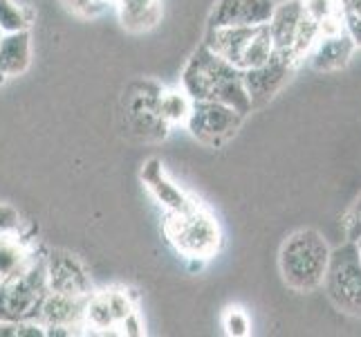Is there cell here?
I'll return each instance as SVG.
<instances>
[{
    "instance_id": "obj_1",
    "label": "cell",
    "mask_w": 361,
    "mask_h": 337,
    "mask_svg": "<svg viewBox=\"0 0 361 337\" xmlns=\"http://www.w3.org/2000/svg\"><path fill=\"white\" fill-rule=\"evenodd\" d=\"M180 83L193 102H220L235 108L240 115H249L254 110L245 88L243 70L211 52L204 43L186 61Z\"/></svg>"
},
{
    "instance_id": "obj_2",
    "label": "cell",
    "mask_w": 361,
    "mask_h": 337,
    "mask_svg": "<svg viewBox=\"0 0 361 337\" xmlns=\"http://www.w3.org/2000/svg\"><path fill=\"white\" fill-rule=\"evenodd\" d=\"M330 252L326 239L317 230H298L285 239L279 266L285 283L296 292H312L323 285Z\"/></svg>"
},
{
    "instance_id": "obj_3",
    "label": "cell",
    "mask_w": 361,
    "mask_h": 337,
    "mask_svg": "<svg viewBox=\"0 0 361 337\" xmlns=\"http://www.w3.org/2000/svg\"><path fill=\"white\" fill-rule=\"evenodd\" d=\"M164 234L178 252L189 261H209L220 247V227L216 218L197 203L186 211L166 214Z\"/></svg>"
},
{
    "instance_id": "obj_4",
    "label": "cell",
    "mask_w": 361,
    "mask_h": 337,
    "mask_svg": "<svg viewBox=\"0 0 361 337\" xmlns=\"http://www.w3.org/2000/svg\"><path fill=\"white\" fill-rule=\"evenodd\" d=\"M323 285L341 313L361 317V256L355 241L332 249Z\"/></svg>"
},
{
    "instance_id": "obj_5",
    "label": "cell",
    "mask_w": 361,
    "mask_h": 337,
    "mask_svg": "<svg viewBox=\"0 0 361 337\" xmlns=\"http://www.w3.org/2000/svg\"><path fill=\"white\" fill-rule=\"evenodd\" d=\"M245 115L238 110L220 104V102H193L189 119H186V131H189L197 142L220 148L227 144L235 131L240 129Z\"/></svg>"
},
{
    "instance_id": "obj_6",
    "label": "cell",
    "mask_w": 361,
    "mask_h": 337,
    "mask_svg": "<svg viewBox=\"0 0 361 337\" xmlns=\"http://www.w3.org/2000/svg\"><path fill=\"white\" fill-rule=\"evenodd\" d=\"M161 85L153 79H142L130 83L126 95V115L133 131L144 140H164L169 135V124L159 117V95Z\"/></svg>"
},
{
    "instance_id": "obj_7",
    "label": "cell",
    "mask_w": 361,
    "mask_h": 337,
    "mask_svg": "<svg viewBox=\"0 0 361 337\" xmlns=\"http://www.w3.org/2000/svg\"><path fill=\"white\" fill-rule=\"evenodd\" d=\"M298 64H301V61H298L292 52L274 49L271 57L263 66L245 70L243 72L245 88L249 93V99H252V106L254 108L265 106L274 95L283 90V85L294 77Z\"/></svg>"
},
{
    "instance_id": "obj_8",
    "label": "cell",
    "mask_w": 361,
    "mask_h": 337,
    "mask_svg": "<svg viewBox=\"0 0 361 337\" xmlns=\"http://www.w3.org/2000/svg\"><path fill=\"white\" fill-rule=\"evenodd\" d=\"M45 272L47 290L70 297H88L92 292L90 274L85 272L83 264L63 249H54L45 256Z\"/></svg>"
},
{
    "instance_id": "obj_9",
    "label": "cell",
    "mask_w": 361,
    "mask_h": 337,
    "mask_svg": "<svg viewBox=\"0 0 361 337\" xmlns=\"http://www.w3.org/2000/svg\"><path fill=\"white\" fill-rule=\"evenodd\" d=\"M274 0H218L209 16V28H252L265 25L274 11Z\"/></svg>"
},
{
    "instance_id": "obj_10",
    "label": "cell",
    "mask_w": 361,
    "mask_h": 337,
    "mask_svg": "<svg viewBox=\"0 0 361 337\" xmlns=\"http://www.w3.org/2000/svg\"><path fill=\"white\" fill-rule=\"evenodd\" d=\"M142 182L148 189V194L155 198V203L166 209V214L186 211L200 203V201H195V198H191L186 191H182L180 187L166 176L164 165H161V160H157V158H151L144 165Z\"/></svg>"
},
{
    "instance_id": "obj_11",
    "label": "cell",
    "mask_w": 361,
    "mask_h": 337,
    "mask_svg": "<svg viewBox=\"0 0 361 337\" xmlns=\"http://www.w3.org/2000/svg\"><path fill=\"white\" fill-rule=\"evenodd\" d=\"M303 14H305L303 0H285V3L274 5V11L267 20V30L271 36L274 49L292 52V45H294L298 28H301Z\"/></svg>"
},
{
    "instance_id": "obj_12",
    "label": "cell",
    "mask_w": 361,
    "mask_h": 337,
    "mask_svg": "<svg viewBox=\"0 0 361 337\" xmlns=\"http://www.w3.org/2000/svg\"><path fill=\"white\" fill-rule=\"evenodd\" d=\"M357 45L348 36V32L332 34V36H321L317 45L310 49V64L319 72H334L341 70L350 64Z\"/></svg>"
},
{
    "instance_id": "obj_13",
    "label": "cell",
    "mask_w": 361,
    "mask_h": 337,
    "mask_svg": "<svg viewBox=\"0 0 361 337\" xmlns=\"http://www.w3.org/2000/svg\"><path fill=\"white\" fill-rule=\"evenodd\" d=\"M32 66V34L30 30L9 32L0 43V74L5 79L20 77Z\"/></svg>"
},
{
    "instance_id": "obj_14",
    "label": "cell",
    "mask_w": 361,
    "mask_h": 337,
    "mask_svg": "<svg viewBox=\"0 0 361 337\" xmlns=\"http://www.w3.org/2000/svg\"><path fill=\"white\" fill-rule=\"evenodd\" d=\"M34 252L27 245V239L23 236V232L0 236V277H3V281L23 272L30 266Z\"/></svg>"
},
{
    "instance_id": "obj_15",
    "label": "cell",
    "mask_w": 361,
    "mask_h": 337,
    "mask_svg": "<svg viewBox=\"0 0 361 337\" xmlns=\"http://www.w3.org/2000/svg\"><path fill=\"white\" fill-rule=\"evenodd\" d=\"M121 25L130 32H146L161 16V0H117Z\"/></svg>"
},
{
    "instance_id": "obj_16",
    "label": "cell",
    "mask_w": 361,
    "mask_h": 337,
    "mask_svg": "<svg viewBox=\"0 0 361 337\" xmlns=\"http://www.w3.org/2000/svg\"><path fill=\"white\" fill-rule=\"evenodd\" d=\"M303 7L319 23L321 36L345 32V5L343 0H303Z\"/></svg>"
},
{
    "instance_id": "obj_17",
    "label": "cell",
    "mask_w": 361,
    "mask_h": 337,
    "mask_svg": "<svg viewBox=\"0 0 361 337\" xmlns=\"http://www.w3.org/2000/svg\"><path fill=\"white\" fill-rule=\"evenodd\" d=\"M193 106V99L186 95L182 88L161 90L159 95V117L164 119L169 126H184L189 119V112Z\"/></svg>"
},
{
    "instance_id": "obj_18",
    "label": "cell",
    "mask_w": 361,
    "mask_h": 337,
    "mask_svg": "<svg viewBox=\"0 0 361 337\" xmlns=\"http://www.w3.org/2000/svg\"><path fill=\"white\" fill-rule=\"evenodd\" d=\"M32 20L34 11L27 5L18 3V0H0V28L5 34L30 30Z\"/></svg>"
},
{
    "instance_id": "obj_19",
    "label": "cell",
    "mask_w": 361,
    "mask_h": 337,
    "mask_svg": "<svg viewBox=\"0 0 361 337\" xmlns=\"http://www.w3.org/2000/svg\"><path fill=\"white\" fill-rule=\"evenodd\" d=\"M222 326H225V333L231 337H245V335L252 333V321H249V315L238 306H231L225 310V315H222Z\"/></svg>"
},
{
    "instance_id": "obj_20",
    "label": "cell",
    "mask_w": 361,
    "mask_h": 337,
    "mask_svg": "<svg viewBox=\"0 0 361 337\" xmlns=\"http://www.w3.org/2000/svg\"><path fill=\"white\" fill-rule=\"evenodd\" d=\"M16 232H23V218L18 214V209L0 203V236H9Z\"/></svg>"
},
{
    "instance_id": "obj_21",
    "label": "cell",
    "mask_w": 361,
    "mask_h": 337,
    "mask_svg": "<svg viewBox=\"0 0 361 337\" xmlns=\"http://www.w3.org/2000/svg\"><path fill=\"white\" fill-rule=\"evenodd\" d=\"M343 227H345L348 241H357L359 236H361V196L353 203V207L345 211V216H343Z\"/></svg>"
},
{
    "instance_id": "obj_22",
    "label": "cell",
    "mask_w": 361,
    "mask_h": 337,
    "mask_svg": "<svg viewBox=\"0 0 361 337\" xmlns=\"http://www.w3.org/2000/svg\"><path fill=\"white\" fill-rule=\"evenodd\" d=\"M63 3L68 9H72L79 16H97L106 7L104 0H63Z\"/></svg>"
},
{
    "instance_id": "obj_23",
    "label": "cell",
    "mask_w": 361,
    "mask_h": 337,
    "mask_svg": "<svg viewBox=\"0 0 361 337\" xmlns=\"http://www.w3.org/2000/svg\"><path fill=\"white\" fill-rule=\"evenodd\" d=\"M119 329H121V331H119L121 335H133V337L146 333V331H144V324H142V319H140V313H137V310H133V313L119 324Z\"/></svg>"
},
{
    "instance_id": "obj_24",
    "label": "cell",
    "mask_w": 361,
    "mask_h": 337,
    "mask_svg": "<svg viewBox=\"0 0 361 337\" xmlns=\"http://www.w3.org/2000/svg\"><path fill=\"white\" fill-rule=\"evenodd\" d=\"M345 32L357 47H361V16L345 9Z\"/></svg>"
},
{
    "instance_id": "obj_25",
    "label": "cell",
    "mask_w": 361,
    "mask_h": 337,
    "mask_svg": "<svg viewBox=\"0 0 361 337\" xmlns=\"http://www.w3.org/2000/svg\"><path fill=\"white\" fill-rule=\"evenodd\" d=\"M355 243H357V249H359V256H361V236H359V239H357Z\"/></svg>"
},
{
    "instance_id": "obj_26",
    "label": "cell",
    "mask_w": 361,
    "mask_h": 337,
    "mask_svg": "<svg viewBox=\"0 0 361 337\" xmlns=\"http://www.w3.org/2000/svg\"><path fill=\"white\" fill-rule=\"evenodd\" d=\"M3 39H5V32H3V28H0V43H3Z\"/></svg>"
},
{
    "instance_id": "obj_27",
    "label": "cell",
    "mask_w": 361,
    "mask_h": 337,
    "mask_svg": "<svg viewBox=\"0 0 361 337\" xmlns=\"http://www.w3.org/2000/svg\"><path fill=\"white\" fill-rule=\"evenodd\" d=\"M104 3L108 5V3H117V0H104Z\"/></svg>"
},
{
    "instance_id": "obj_28",
    "label": "cell",
    "mask_w": 361,
    "mask_h": 337,
    "mask_svg": "<svg viewBox=\"0 0 361 337\" xmlns=\"http://www.w3.org/2000/svg\"><path fill=\"white\" fill-rule=\"evenodd\" d=\"M0 83H5V77H3V74H0Z\"/></svg>"
},
{
    "instance_id": "obj_29",
    "label": "cell",
    "mask_w": 361,
    "mask_h": 337,
    "mask_svg": "<svg viewBox=\"0 0 361 337\" xmlns=\"http://www.w3.org/2000/svg\"><path fill=\"white\" fill-rule=\"evenodd\" d=\"M0 283H3V277H0Z\"/></svg>"
},
{
    "instance_id": "obj_30",
    "label": "cell",
    "mask_w": 361,
    "mask_h": 337,
    "mask_svg": "<svg viewBox=\"0 0 361 337\" xmlns=\"http://www.w3.org/2000/svg\"><path fill=\"white\" fill-rule=\"evenodd\" d=\"M343 5H345V3H343Z\"/></svg>"
}]
</instances>
